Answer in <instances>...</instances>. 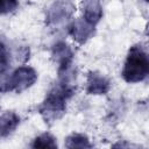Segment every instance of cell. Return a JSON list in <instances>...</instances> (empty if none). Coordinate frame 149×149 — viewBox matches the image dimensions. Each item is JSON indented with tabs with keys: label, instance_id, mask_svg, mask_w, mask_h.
I'll return each instance as SVG.
<instances>
[{
	"label": "cell",
	"instance_id": "obj_12",
	"mask_svg": "<svg viewBox=\"0 0 149 149\" xmlns=\"http://www.w3.org/2000/svg\"><path fill=\"white\" fill-rule=\"evenodd\" d=\"M10 50L8 49L7 44L0 40V76L5 74L10 68Z\"/></svg>",
	"mask_w": 149,
	"mask_h": 149
},
{
	"label": "cell",
	"instance_id": "obj_13",
	"mask_svg": "<svg viewBox=\"0 0 149 149\" xmlns=\"http://www.w3.org/2000/svg\"><path fill=\"white\" fill-rule=\"evenodd\" d=\"M19 7V0H0V15L14 12Z\"/></svg>",
	"mask_w": 149,
	"mask_h": 149
},
{
	"label": "cell",
	"instance_id": "obj_11",
	"mask_svg": "<svg viewBox=\"0 0 149 149\" xmlns=\"http://www.w3.org/2000/svg\"><path fill=\"white\" fill-rule=\"evenodd\" d=\"M31 148H51V149H55L57 148V141H56V137L52 136L50 133H43L38 136H36L31 144H30Z\"/></svg>",
	"mask_w": 149,
	"mask_h": 149
},
{
	"label": "cell",
	"instance_id": "obj_7",
	"mask_svg": "<svg viewBox=\"0 0 149 149\" xmlns=\"http://www.w3.org/2000/svg\"><path fill=\"white\" fill-rule=\"evenodd\" d=\"M51 56L58 64V68L73 64V50L65 41H57L51 47Z\"/></svg>",
	"mask_w": 149,
	"mask_h": 149
},
{
	"label": "cell",
	"instance_id": "obj_4",
	"mask_svg": "<svg viewBox=\"0 0 149 149\" xmlns=\"http://www.w3.org/2000/svg\"><path fill=\"white\" fill-rule=\"evenodd\" d=\"M76 12L72 0H55L47 9L45 23L50 27H57L69 21Z\"/></svg>",
	"mask_w": 149,
	"mask_h": 149
},
{
	"label": "cell",
	"instance_id": "obj_1",
	"mask_svg": "<svg viewBox=\"0 0 149 149\" xmlns=\"http://www.w3.org/2000/svg\"><path fill=\"white\" fill-rule=\"evenodd\" d=\"M74 94V86L57 81L47 93L42 104L38 106V113L45 122H55L63 116L66 111V104Z\"/></svg>",
	"mask_w": 149,
	"mask_h": 149
},
{
	"label": "cell",
	"instance_id": "obj_10",
	"mask_svg": "<svg viewBox=\"0 0 149 149\" xmlns=\"http://www.w3.org/2000/svg\"><path fill=\"white\" fill-rule=\"evenodd\" d=\"M64 146L66 148H91L92 143L90 142V139L85 134L80 133H73L69 135L65 139Z\"/></svg>",
	"mask_w": 149,
	"mask_h": 149
},
{
	"label": "cell",
	"instance_id": "obj_3",
	"mask_svg": "<svg viewBox=\"0 0 149 149\" xmlns=\"http://www.w3.org/2000/svg\"><path fill=\"white\" fill-rule=\"evenodd\" d=\"M38 78L36 70L28 65L16 68L9 76L3 77L0 81V92H16L20 93L31 87Z\"/></svg>",
	"mask_w": 149,
	"mask_h": 149
},
{
	"label": "cell",
	"instance_id": "obj_6",
	"mask_svg": "<svg viewBox=\"0 0 149 149\" xmlns=\"http://www.w3.org/2000/svg\"><path fill=\"white\" fill-rule=\"evenodd\" d=\"M109 90H111V81L104 73H100L98 71L88 72L85 84V91L87 94L102 95L108 93Z\"/></svg>",
	"mask_w": 149,
	"mask_h": 149
},
{
	"label": "cell",
	"instance_id": "obj_14",
	"mask_svg": "<svg viewBox=\"0 0 149 149\" xmlns=\"http://www.w3.org/2000/svg\"><path fill=\"white\" fill-rule=\"evenodd\" d=\"M29 58V48L28 47H21L16 50V59L20 62H26Z\"/></svg>",
	"mask_w": 149,
	"mask_h": 149
},
{
	"label": "cell",
	"instance_id": "obj_2",
	"mask_svg": "<svg viewBox=\"0 0 149 149\" xmlns=\"http://www.w3.org/2000/svg\"><path fill=\"white\" fill-rule=\"evenodd\" d=\"M149 74V58L141 43L134 44L128 50L121 76L126 83L136 84L143 81Z\"/></svg>",
	"mask_w": 149,
	"mask_h": 149
},
{
	"label": "cell",
	"instance_id": "obj_5",
	"mask_svg": "<svg viewBox=\"0 0 149 149\" xmlns=\"http://www.w3.org/2000/svg\"><path fill=\"white\" fill-rule=\"evenodd\" d=\"M69 34L78 44H85L95 34V26L88 23L83 17L74 19L69 24Z\"/></svg>",
	"mask_w": 149,
	"mask_h": 149
},
{
	"label": "cell",
	"instance_id": "obj_8",
	"mask_svg": "<svg viewBox=\"0 0 149 149\" xmlns=\"http://www.w3.org/2000/svg\"><path fill=\"white\" fill-rule=\"evenodd\" d=\"M80 9L83 19L93 26H97L102 19L104 12L100 0H81Z\"/></svg>",
	"mask_w": 149,
	"mask_h": 149
},
{
	"label": "cell",
	"instance_id": "obj_9",
	"mask_svg": "<svg viewBox=\"0 0 149 149\" xmlns=\"http://www.w3.org/2000/svg\"><path fill=\"white\" fill-rule=\"evenodd\" d=\"M20 125V116L13 112L7 111L0 115V139L12 135Z\"/></svg>",
	"mask_w": 149,
	"mask_h": 149
}]
</instances>
